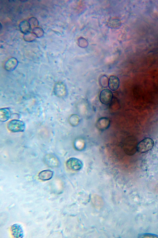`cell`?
Instances as JSON below:
<instances>
[{
  "instance_id": "obj_1",
  "label": "cell",
  "mask_w": 158,
  "mask_h": 238,
  "mask_svg": "<svg viewBox=\"0 0 158 238\" xmlns=\"http://www.w3.org/2000/svg\"><path fill=\"white\" fill-rule=\"evenodd\" d=\"M25 124L22 121L17 120H12L9 121L7 125L8 130L12 132H21L25 130Z\"/></svg>"
},
{
  "instance_id": "obj_2",
  "label": "cell",
  "mask_w": 158,
  "mask_h": 238,
  "mask_svg": "<svg viewBox=\"0 0 158 238\" xmlns=\"http://www.w3.org/2000/svg\"><path fill=\"white\" fill-rule=\"evenodd\" d=\"M154 145L153 140L151 138H147L141 141L137 146V150L141 153H145L151 150Z\"/></svg>"
},
{
  "instance_id": "obj_3",
  "label": "cell",
  "mask_w": 158,
  "mask_h": 238,
  "mask_svg": "<svg viewBox=\"0 0 158 238\" xmlns=\"http://www.w3.org/2000/svg\"><path fill=\"white\" fill-rule=\"evenodd\" d=\"M66 165L69 169L74 170H80L83 166L82 162L78 159L75 158H71L66 161Z\"/></svg>"
},
{
  "instance_id": "obj_4",
  "label": "cell",
  "mask_w": 158,
  "mask_h": 238,
  "mask_svg": "<svg viewBox=\"0 0 158 238\" xmlns=\"http://www.w3.org/2000/svg\"><path fill=\"white\" fill-rule=\"evenodd\" d=\"M113 98V94L108 89L102 90L100 95V100L103 104L107 105L111 102Z\"/></svg>"
},
{
  "instance_id": "obj_5",
  "label": "cell",
  "mask_w": 158,
  "mask_h": 238,
  "mask_svg": "<svg viewBox=\"0 0 158 238\" xmlns=\"http://www.w3.org/2000/svg\"><path fill=\"white\" fill-rule=\"evenodd\" d=\"M10 231L12 235L15 238H22L23 237V231L20 224H13L11 227Z\"/></svg>"
},
{
  "instance_id": "obj_6",
  "label": "cell",
  "mask_w": 158,
  "mask_h": 238,
  "mask_svg": "<svg viewBox=\"0 0 158 238\" xmlns=\"http://www.w3.org/2000/svg\"><path fill=\"white\" fill-rule=\"evenodd\" d=\"M120 81L119 78L115 76H111L108 81V86L111 90L115 91L119 88Z\"/></svg>"
},
{
  "instance_id": "obj_7",
  "label": "cell",
  "mask_w": 158,
  "mask_h": 238,
  "mask_svg": "<svg viewBox=\"0 0 158 238\" xmlns=\"http://www.w3.org/2000/svg\"><path fill=\"white\" fill-rule=\"evenodd\" d=\"M18 61L15 58L12 57L8 60L5 64V69L9 71L14 70L17 66Z\"/></svg>"
},
{
  "instance_id": "obj_8",
  "label": "cell",
  "mask_w": 158,
  "mask_h": 238,
  "mask_svg": "<svg viewBox=\"0 0 158 238\" xmlns=\"http://www.w3.org/2000/svg\"><path fill=\"white\" fill-rule=\"evenodd\" d=\"M11 115L10 109L7 108H3L0 109V121L4 122L9 120Z\"/></svg>"
},
{
  "instance_id": "obj_9",
  "label": "cell",
  "mask_w": 158,
  "mask_h": 238,
  "mask_svg": "<svg viewBox=\"0 0 158 238\" xmlns=\"http://www.w3.org/2000/svg\"><path fill=\"white\" fill-rule=\"evenodd\" d=\"M54 174L53 171L50 170H44L40 172L39 174V179L43 181H47L51 179Z\"/></svg>"
},
{
  "instance_id": "obj_10",
  "label": "cell",
  "mask_w": 158,
  "mask_h": 238,
  "mask_svg": "<svg viewBox=\"0 0 158 238\" xmlns=\"http://www.w3.org/2000/svg\"><path fill=\"white\" fill-rule=\"evenodd\" d=\"M65 87L62 83H57L54 88V92L55 94L59 97H62L64 95Z\"/></svg>"
},
{
  "instance_id": "obj_11",
  "label": "cell",
  "mask_w": 158,
  "mask_h": 238,
  "mask_svg": "<svg viewBox=\"0 0 158 238\" xmlns=\"http://www.w3.org/2000/svg\"><path fill=\"white\" fill-rule=\"evenodd\" d=\"M31 26L29 21L24 20L20 23L19 27L21 31L25 34L30 32L31 29Z\"/></svg>"
},
{
  "instance_id": "obj_12",
  "label": "cell",
  "mask_w": 158,
  "mask_h": 238,
  "mask_svg": "<svg viewBox=\"0 0 158 238\" xmlns=\"http://www.w3.org/2000/svg\"><path fill=\"white\" fill-rule=\"evenodd\" d=\"M33 33L37 37H42L44 33L43 29L40 27H35L32 30Z\"/></svg>"
},
{
  "instance_id": "obj_13",
  "label": "cell",
  "mask_w": 158,
  "mask_h": 238,
  "mask_svg": "<svg viewBox=\"0 0 158 238\" xmlns=\"http://www.w3.org/2000/svg\"><path fill=\"white\" fill-rule=\"evenodd\" d=\"M36 37V36L33 33L30 32L24 34L23 36L24 40L29 42L34 41Z\"/></svg>"
},
{
  "instance_id": "obj_14",
  "label": "cell",
  "mask_w": 158,
  "mask_h": 238,
  "mask_svg": "<svg viewBox=\"0 0 158 238\" xmlns=\"http://www.w3.org/2000/svg\"><path fill=\"white\" fill-rule=\"evenodd\" d=\"M46 160V161L49 164L52 165L53 162H54L56 164H57L58 163V159L56 157L54 156H47Z\"/></svg>"
},
{
  "instance_id": "obj_15",
  "label": "cell",
  "mask_w": 158,
  "mask_h": 238,
  "mask_svg": "<svg viewBox=\"0 0 158 238\" xmlns=\"http://www.w3.org/2000/svg\"><path fill=\"white\" fill-rule=\"evenodd\" d=\"M31 25L36 27L39 24V21L37 19L34 17H32L29 19V21Z\"/></svg>"
},
{
  "instance_id": "obj_16",
  "label": "cell",
  "mask_w": 158,
  "mask_h": 238,
  "mask_svg": "<svg viewBox=\"0 0 158 238\" xmlns=\"http://www.w3.org/2000/svg\"><path fill=\"white\" fill-rule=\"evenodd\" d=\"M139 238H158L156 235L150 233H144L140 235L138 237Z\"/></svg>"
}]
</instances>
